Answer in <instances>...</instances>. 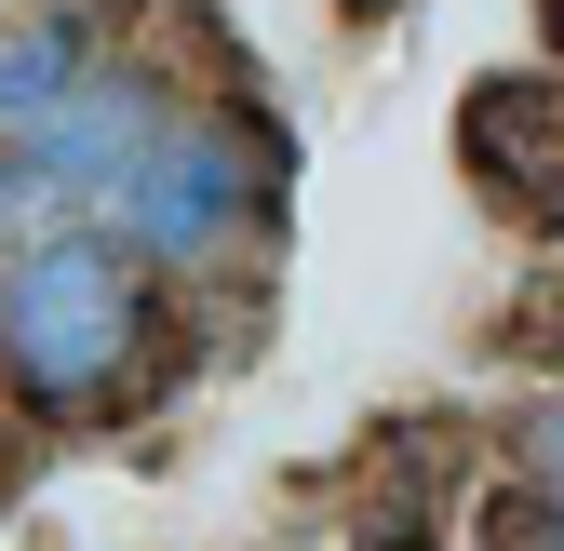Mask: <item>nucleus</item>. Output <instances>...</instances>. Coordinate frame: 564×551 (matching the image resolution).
I'll return each mask as SVG.
<instances>
[{
    "instance_id": "nucleus-1",
    "label": "nucleus",
    "mask_w": 564,
    "mask_h": 551,
    "mask_svg": "<svg viewBox=\"0 0 564 551\" xmlns=\"http://www.w3.org/2000/svg\"><path fill=\"white\" fill-rule=\"evenodd\" d=\"M134 229H41L0 256V390L28 418H121L162 377V283Z\"/></svg>"
},
{
    "instance_id": "nucleus-2",
    "label": "nucleus",
    "mask_w": 564,
    "mask_h": 551,
    "mask_svg": "<svg viewBox=\"0 0 564 551\" xmlns=\"http://www.w3.org/2000/svg\"><path fill=\"white\" fill-rule=\"evenodd\" d=\"M282 216V149L256 108H162V134L121 175V229L149 242L162 269H202Z\"/></svg>"
},
{
    "instance_id": "nucleus-3",
    "label": "nucleus",
    "mask_w": 564,
    "mask_h": 551,
    "mask_svg": "<svg viewBox=\"0 0 564 551\" xmlns=\"http://www.w3.org/2000/svg\"><path fill=\"white\" fill-rule=\"evenodd\" d=\"M457 162L484 175V202H511L524 229L564 242V54L457 95Z\"/></svg>"
},
{
    "instance_id": "nucleus-4",
    "label": "nucleus",
    "mask_w": 564,
    "mask_h": 551,
    "mask_svg": "<svg viewBox=\"0 0 564 551\" xmlns=\"http://www.w3.org/2000/svg\"><path fill=\"white\" fill-rule=\"evenodd\" d=\"M149 134H162V95L134 82V67H95L82 95H54L41 121H14V175L28 188H121Z\"/></svg>"
},
{
    "instance_id": "nucleus-5",
    "label": "nucleus",
    "mask_w": 564,
    "mask_h": 551,
    "mask_svg": "<svg viewBox=\"0 0 564 551\" xmlns=\"http://www.w3.org/2000/svg\"><path fill=\"white\" fill-rule=\"evenodd\" d=\"M470 485V431H444V418H403V431H377L364 444V551H431V525H444V498Z\"/></svg>"
},
{
    "instance_id": "nucleus-6",
    "label": "nucleus",
    "mask_w": 564,
    "mask_h": 551,
    "mask_svg": "<svg viewBox=\"0 0 564 551\" xmlns=\"http://www.w3.org/2000/svg\"><path fill=\"white\" fill-rule=\"evenodd\" d=\"M82 82H95V14H82V0H54V14H28L14 41H0V134L41 121L54 95H82Z\"/></svg>"
},
{
    "instance_id": "nucleus-7",
    "label": "nucleus",
    "mask_w": 564,
    "mask_h": 551,
    "mask_svg": "<svg viewBox=\"0 0 564 551\" xmlns=\"http://www.w3.org/2000/svg\"><path fill=\"white\" fill-rule=\"evenodd\" d=\"M470 511H484V551H564V498L538 485V471L498 485V498H470Z\"/></svg>"
},
{
    "instance_id": "nucleus-8",
    "label": "nucleus",
    "mask_w": 564,
    "mask_h": 551,
    "mask_svg": "<svg viewBox=\"0 0 564 551\" xmlns=\"http://www.w3.org/2000/svg\"><path fill=\"white\" fill-rule=\"evenodd\" d=\"M511 364H564V283H538V310L511 323Z\"/></svg>"
},
{
    "instance_id": "nucleus-9",
    "label": "nucleus",
    "mask_w": 564,
    "mask_h": 551,
    "mask_svg": "<svg viewBox=\"0 0 564 551\" xmlns=\"http://www.w3.org/2000/svg\"><path fill=\"white\" fill-rule=\"evenodd\" d=\"M524 471L564 498V403H538V418H524Z\"/></svg>"
},
{
    "instance_id": "nucleus-10",
    "label": "nucleus",
    "mask_w": 564,
    "mask_h": 551,
    "mask_svg": "<svg viewBox=\"0 0 564 551\" xmlns=\"http://www.w3.org/2000/svg\"><path fill=\"white\" fill-rule=\"evenodd\" d=\"M538 41H551V54H564V0H538Z\"/></svg>"
},
{
    "instance_id": "nucleus-11",
    "label": "nucleus",
    "mask_w": 564,
    "mask_h": 551,
    "mask_svg": "<svg viewBox=\"0 0 564 551\" xmlns=\"http://www.w3.org/2000/svg\"><path fill=\"white\" fill-rule=\"evenodd\" d=\"M14 188H28V175H14V149H0V216H14Z\"/></svg>"
},
{
    "instance_id": "nucleus-12",
    "label": "nucleus",
    "mask_w": 564,
    "mask_h": 551,
    "mask_svg": "<svg viewBox=\"0 0 564 551\" xmlns=\"http://www.w3.org/2000/svg\"><path fill=\"white\" fill-rule=\"evenodd\" d=\"M349 14H390V0H349Z\"/></svg>"
}]
</instances>
